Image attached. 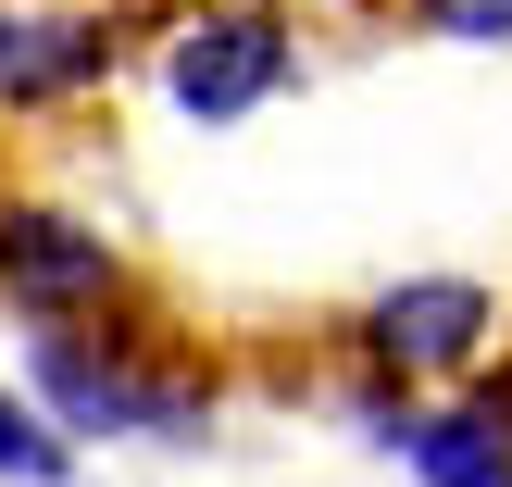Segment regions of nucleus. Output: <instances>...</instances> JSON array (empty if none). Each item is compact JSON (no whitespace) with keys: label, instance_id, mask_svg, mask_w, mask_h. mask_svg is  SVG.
Segmentation results:
<instances>
[{"label":"nucleus","instance_id":"obj_1","mask_svg":"<svg viewBox=\"0 0 512 487\" xmlns=\"http://www.w3.org/2000/svg\"><path fill=\"white\" fill-rule=\"evenodd\" d=\"M275 75H288V13L238 0V13H200L188 38H175L163 88H175V113H200V125H238L250 100H275Z\"/></svg>","mask_w":512,"mask_h":487},{"label":"nucleus","instance_id":"obj_5","mask_svg":"<svg viewBox=\"0 0 512 487\" xmlns=\"http://www.w3.org/2000/svg\"><path fill=\"white\" fill-rule=\"evenodd\" d=\"M100 75V25H0V100H63Z\"/></svg>","mask_w":512,"mask_h":487},{"label":"nucleus","instance_id":"obj_7","mask_svg":"<svg viewBox=\"0 0 512 487\" xmlns=\"http://www.w3.org/2000/svg\"><path fill=\"white\" fill-rule=\"evenodd\" d=\"M438 38H512V0H425Z\"/></svg>","mask_w":512,"mask_h":487},{"label":"nucleus","instance_id":"obj_3","mask_svg":"<svg viewBox=\"0 0 512 487\" xmlns=\"http://www.w3.org/2000/svg\"><path fill=\"white\" fill-rule=\"evenodd\" d=\"M113 288V250L88 238L75 213H0V300H25V313H75V300Z\"/></svg>","mask_w":512,"mask_h":487},{"label":"nucleus","instance_id":"obj_4","mask_svg":"<svg viewBox=\"0 0 512 487\" xmlns=\"http://www.w3.org/2000/svg\"><path fill=\"white\" fill-rule=\"evenodd\" d=\"M38 388L63 400V425H75V438H138V425H188V400H175V388H150V375L100 363V350H75V338H38Z\"/></svg>","mask_w":512,"mask_h":487},{"label":"nucleus","instance_id":"obj_6","mask_svg":"<svg viewBox=\"0 0 512 487\" xmlns=\"http://www.w3.org/2000/svg\"><path fill=\"white\" fill-rule=\"evenodd\" d=\"M0 475H25V487H50V475H63V438H50L25 400H0Z\"/></svg>","mask_w":512,"mask_h":487},{"label":"nucleus","instance_id":"obj_2","mask_svg":"<svg viewBox=\"0 0 512 487\" xmlns=\"http://www.w3.org/2000/svg\"><path fill=\"white\" fill-rule=\"evenodd\" d=\"M488 325H500L488 288H463V275H413V288L375 300V363H400V375H450V363H475V350H488Z\"/></svg>","mask_w":512,"mask_h":487}]
</instances>
